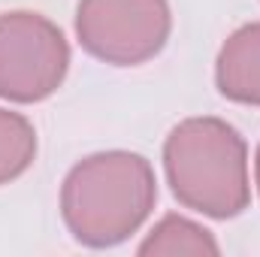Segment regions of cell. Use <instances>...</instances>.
Here are the masks:
<instances>
[{"instance_id":"1","label":"cell","mask_w":260,"mask_h":257,"mask_svg":"<svg viewBox=\"0 0 260 257\" xmlns=\"http://www.w3.org/2000/svg\"><path fill=\"white\" fill-rule=\"evenodd\" d=\"M157 203L151 164L133 151H100L79 160L61 188V215L76 242L112 248L133 236Z\"/></svg>"},{"instance_id":"2","label":"cell","mask_w":260,"mask_h":257,"mask_svg":"<svg viewBox=\"0 0 260 257\" xmlns=\"http://www.w3.org/2000/svg\"><path fill=\"white\" fill-rule=\"evenodd\" d=\"M164 173L176 200L206 218H236L251 203L248 145L221 118H185L170 130Z\"/></svg>"},{"instance_id":"3","label":"cell","mask_w":260,"mask_h":257,"mask_svg":"<svg viewBox=\"0 0 260 257\" xmlns=\"http://www.w3.org/2000/svg\"><path fill=\"white\" fill-rule=\"evenodd\" d=\"M70 46L55 21L40 12H0V97L40 103L67 79Z\"/></svg>"},{"instance_id":"4","label":"cell","mask_w":260,"mask_h":257,"mask_svg":"<svg viewBox=\"0 0 260 257\" xmlns=\"http://www.w3.org/2000/svg\"><path fill=\"white\" fill-rule=\"evenodd\" d=\"M173 12L167 0H79L76 37L82 49L112 67L151 61L170 40Z\"/></svg>"},{"instance_id":"5","label":"cell","mask_w":260,"mask_h":257,"mask_svg":"<svg viewBox=\"0 0 260 257\" xmlns=\"http://www.w3.org/2000/svg\"><path fill=\"white\" fill-rule=\"evenodd\" d=\"M218 91L245 106H260V21L233 30L215 61Z\"/></svg>"},{"instance_id":"6","label":"cell","mask_w":260,"mask_h":257,"mask_svg":"<svg viewBox=\"0 0 260 257\" xmlns=\"http://www.w3.org/2000/svg\"><path fill=\"white\" fill-rule=\"evenodd\" d=\"M142 257H173V254H194V257H215L221 254V245L218 239L191 218H182V215H167L160 218L151 233L139 242L136 248Z\"/></svg>"},{"instance_id":"7","label":"cell","mask_w":260,"mask_h":257,"mask_svg":"<svg viewBox=\"0 0 260 257\" xmlns=\"http://www.w3.org/2000/svg\"><path fill=\"white\" fill-rule=\"evenodd\" d=\"M37 157V130L34 124L0 106V185H9Z\"/></svg>"},{"instance_id":"8","label":"cell","mask_w":260,"mask_h":257,"mask_svg":"<svg viewBox=\"0 0 260 257\" xmlns=\"http://www.w3.org/2000/svg\"><path fill=\"white\" fill-rule=\"evenodd\" d=\"M254 182H257V191H260V148H257V157H254Z\"/></svg>"}]
</instances>
